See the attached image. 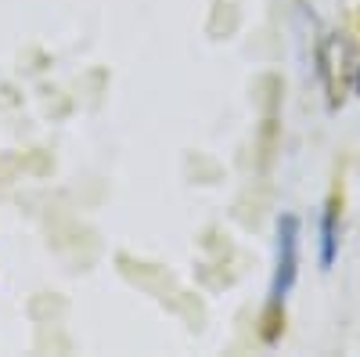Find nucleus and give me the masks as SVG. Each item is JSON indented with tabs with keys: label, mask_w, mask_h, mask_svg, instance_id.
Here are the masks:
<instances>
[{
	"label": "nucleus",
	"mask_w": 360,
	"mask_h": 357,
	"mask_svg": "<svg viewBox=\"0 0 360 357\" xmlns=\"http://www.w3.org/2000/svg\"><path fill=\"white\" fill-rule=\"evenodd\" d=\"M299 275V220L288 213L278 220V260H274V282H270V311L285 307L288 292Z\"/></svg>",
	"instance_id": "1"
},
{
	"label": "nucleus",
	"mask_w": 360,
	"mask_h": 357,
	"mask_svg": "<svg viewBox=\"0 0 360 357\" xmlns=\"http://www.w3.org/2000/svg\"><path fill=\"white\" fill-rule=\"evenodd\" d=\"M335 242H339V210L332 202L321 217V263L324 267H332V260H335Z\"/></svg>",
	"instance_id": "2"
},
{
	"label": "nucleus",
	"mask_w": 360,
	"mask_h": 357,
	"mask_svg": "<svg viewBox=\"0 0 360 357\" xmlns=\"http://www.w3.org/2000/svg\"><path fill=\"white\" fill-rule=\"evenodd\" d=\"M356 91H360V76H356Z\"/></svg>",
	"instance_id": "3"
}]
</instances>
